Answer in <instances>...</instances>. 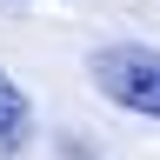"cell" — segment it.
<instances>
[{
	"label": "cell",
	"mask_w": 160,
	"mask_h": 160,
	"mask_svg": "<svg viewBox=\"0 0 160 160\" xmlns=\"http://www.w3.org/2000/svg\"><path fill=\"white\" fill-rule=\"evenodd\" d=\"M93 87L113 100V107H127L140 120H160V47H140V40H120V47H100L87 60Z\"/></svg>",
	"instance_id": "cell-1"
},
{
	"label": "cell",
	"mask_w": 160,
	"mask_h": 160,
	"mask_svg": "<svg viewBox=\"0 0 160 160\" xmlns=\"http://www.w3.org/2000/svg\"><path fill=\"white\" fill-rule=\"evenodd\" d=\"M27 133H33V107H27V93L0 73V160H13L27 147Z\"/></svg>",
	"instance_id": "cell-2"
}]
</instances>
